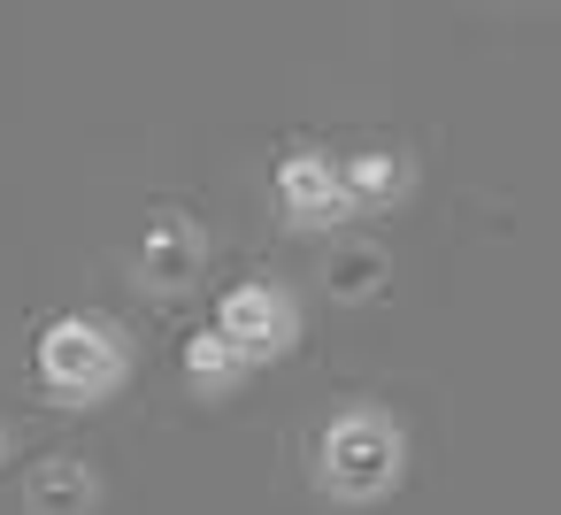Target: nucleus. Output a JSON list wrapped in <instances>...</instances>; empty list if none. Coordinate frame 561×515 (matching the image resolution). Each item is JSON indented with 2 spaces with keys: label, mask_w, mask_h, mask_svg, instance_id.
I'll list each match as a JSON object with an SVG mask.
<instances>
[{
  "label": "nucleus",
  "mask_w": 561,
  "mask_h": 515,
  "mask_svg": "<svg viewBox=\"0 0 561 515\" xmlns=\"http://www.w3.org/2000/svg\"><path fill=\"white\" fill-rule=\"evenodd\" d=\"M308 477H316V492L339 500V507H377V500H392L400 477H408V423H400L385 400H339V408L316 423Z\"/></svg>",
  "instance_id": "f257e3e1"
},
{
  "label": "nucleus",
  "mask_w": 561,
  "mask_h": 515,
  "mask_svg": "<svg viewBox=\"0 0 561 515\" xmlns=\"http://www.w3.org/2000/svg\"><path fill=\"white\" fill-rule=\"evenodd\" d=\"M131 369H139V346H131V331L116 323V316H101V308H62L55 323H39V339H32V377H39V392L55 400V408H101V400H116L124 385H131Z\"/></svg>",
  "instance_id": "f03ea898"
},
{
  "label": "nucleus",
  "mask_w": 561,
  "mask_h": 515,
  "mask_svg": "<svg viewBox=\"0 0 561 515\" xmlns=\"http://www.w3.org/2000/svg\"><path fill=\"white\" fill-rule=\"evenodd\" d=\"M208 331L231 339V354L247 369H270V362H285L300 346V293L277 285V277H239V285H224Z\"/></svg>",
  "instance_id": "7ed1b4c3"
},
{
  "label": "nucleus",
  "mask_w": 561,
  "mask_h": 515,
  "mask_svg": "<svg viewBox=\"0 0 561 515\" xmlns=\"http://www.w3.org/2000/svg\"><path fill=\"white\" fill-rule=\"evenodd\" d=\"M270 201H277V224H285L293 239H331V231L354 224L331 147H285L277 170H270Z\"/></svg>",
  "instance_id": "20e7f679"
},
{
  "label": "nucleus",
  "mask_w": 561,
  "mask_h": 515,
  "mask_svg": "<svg viewBox=\"0 0 561 515\" xmlns=\"http://www.w3.org/2000/svg\"><path fill=\"white\" fill-rule=\"evenodd\" d=\"M208 270V231L185 216V208H154L139 231H131V277L139 293L170 300V293H193Z\"/></svg>",
  "instance_id": "39448f33"
},
{
  "label": "nucleus",
  "mask_w": 561,
  "mask_h": 515,
  "mask_svg": "<svg viewBox=\"0 0 561 515\" xmlns=\"http://www.w3.org/2000/svg\"><path fill=\"white\" fill-rule=\"evenodd\" d=\"M415 154L408 147H354V154H339V185H346V208L354 216H392V208H408L415 201Z\"/></svg>",
  "instance_id": "423d86ee"
},
{
  "label": "nucleus",
  "mask_w": 561,
  "mask_h": 515,
  "mask_svg": "<svg viewBox=\"0 0 561 515\" xmlns=\"http://www.w3.org/2000/svg\"><path fill=\"white\" fill-rule=\"evenodd\" d=\"M24 515H101V469L85 454H39L16 492Z\"/></svg>",
  "instance_id": "0eeeda50"
},
{
  "label": "nucleus",
  "mask_w": 561,
  "mask_h": 515,
  "mask_svg": "<svg viewBox=\"0 0 561 515\" xmlns=\"http://www.w3.org/2000/svg\"><path fill=\"white\" fill-rule=\"evenodd\" d=\"M385 277H392V254L385 247H369V239H354V247H331V262H323V293L331 300H377L385 293Z\"/></svg>",
  "instance_id": "6e6552de"
},
{
  "label": "nucleus",
  "mask_w": 561,
  "mask_h": 515,
  "mask_svg": "<svg viewBox=\"0 0 561 515\" xmlns=\"http://www.w3.org/2000/svg\"><path fill=\"white\" fill-rule=\"evenodd\" d=\"M185 385H193L201 400H224L231 385H247V362L231 354V339H216V331H193V339H185Z\"/></svg>",
  "instance_id": "1a4fd4ad"
},
{
  "label": "nucleus",
  "mask_w": 561,
  "mask_h": 515,
  "mask_svg": "<svg viewBox=\"0 0 561 515\" xmlns=\"http://www.w3.org/2000/svg\"><path fill=\"white\" fill-rule=\"evenodd\" d=\"M9 454H16V431H9V423H0V461H9Z\"/></svg>",
  "instance_id": "9d476101"
}]
</instances>
